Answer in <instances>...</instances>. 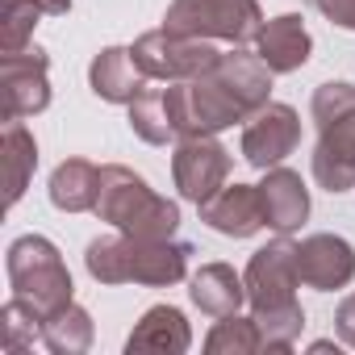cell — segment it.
Masks as SVG:
<instances>
[{"instance_id":"obj_1","label":"cell","mask_w":355,"mask_h":355,"mask_svg":"<svg viewBox=\"0 0 355 355\" xmlns=\"http://www.w3.org/2000/svg\"><path fill=\"white\" fill-rule=\"evenodd\" d=\"M272 67L259 55H218L214 67H205L197 80L184 84L189 101V134H218L234 121H247L268 105L272 92ZM184 134V138H189Z\"/></svg>"},{"instance_id":"obj_2","label":"cell","mask_w":355,"mask_h":355,"mask_svg":"<svg viewBox=\"0 0 355 355\" xmlns=\"http://www.w3.org/2000/svg\"><path fill=\"white\" fill-rule=\"evenodd\" d=\"M247 301L255 309L259 334H263V351H288L297 343V334L305 330V313L297 305V243L276 239L268 247H259L247 263Z\"/></svg>"},{"instance_id":"obj_3","label":"cell","mask_w":355,"mask_h":355,"mask_svg":"<svg viewBox=\"0 0 355 355\" xmlns=\"http://www.w3.org/2000/svg\"><path fill=\"white\" fill-rule=\"evenodd\" d=\"M189 255L193 247L171 243V239H130V234H113V239H96L84 255L88 272L101 284H175L189 276Z\"/></svg>"},{"instance_id":"obj_4","label":"cell","mask_w":355,"mask_h":355,"mask_svg":"<svg viewBox=\"0 0 355 355\" xmlns=\"http://www.w3.org/2000/svg\"><path fill=\"white\" fill-rule=\"evenodd\" d=\"M92 214H101V222L117 226L130 239H171L175 226H180L175 201L150 193L142 175H134L130 167H117V163L101 167V197H96Z\"/></svg>"},{"instance_id":"obj_5","label":"cell","mask_w":355,"mask_h":355,"mask_svg":"<svg viewBox=\"0 0 355 355\" xmlns=\"http://www.w3.org/2000/svg\"><path fill=\"white\" fill-rule=\"evenodd\" d=\"M9 284H13V297L34 305L42 318H51L63 305H71L67 263L55 251V243L42 239V234H26V239H17L9 247Z\"/></svg>"},{"instance_id":"obj_6","label":"cell","mask_w":355,"mask_h":355,"mask_svg":"<svg viewBox=\"0 0 355 355\" xmlns=\"http://www.w3.org/2000/svg\"><path fill=\"white\" fill-rule=\"evenodd\" d=\"M163 30L184 38H222V42H255L263 30V13L255 0H171Z\"/></svg>"},{"instance_id":"obj_7","label":"cell","mask_w":355,"mask_h":355,"mask_svg":"<svg viewBox=\"0 0 355 355\" xmlns=\"http://www.w3.org/2000/svg\"><path fill=\"white\" fill-rule=\"evenodd\" d=\"M134 63L142 67L146 80H167V84H180V80H197L205 67L218 63V51L205 38H184V34H171V30H150L130 46Z\"/></svg>"},{"instance_id":"obj_8","label":"cell","mask_w":355,"mask_h":355,"mask_svg":"<svg viewBox=\"0 0 355 355\" xmlns=\"http://www.w3.org/2000/svg\"><path fill=\"white\" fill-rule=\"evenodd\" d=\"M171 175H175L180 197L205 205L218 189H226L230 150L214 134H189V138H180V146H175V155H171Z\"/></svg>"},{"instance_id":"obj_9","label":"cell","mask_w":355,"mask_h":355,"mask_svg":"<svg viewBox=\"0 0 355 355\" xmlns=\"http://www.w3.org/2000/svg\"><path fill=\"white\" fill-rule=\"evenodd\" d=\"M297 142H301V117L293 105H280V101H268L243 125V159L259 171L280 167L297 150Z\"/></svg>"},{"instance_id":"obj_10","label":"cell","mask_w":355,"mask_h":355,"mask_svg":"<svg viewBox=\"0 0 355 355\" xmlns=\"http://www.w3.org/2000/svg\"><path fill=\"white\" fill-rule=\"evenodd\" d=\"M0 96H5V121L34 117L51 105L46 84V51L30 46L21 55H0Z\"/></svg>"},{"instance_id":"obj_11","label":"cell","mask_w":355,"mask_h":355,"mask_svg":"<svg viewBox=\"0 0 355 355\" xmlns=\"http://www.w3.org/2000/svg\"><path fill=\"white\" fill-rule=\"evenodd\" d=\"M130 125L150 146H167L175 138H184L189 134V101H184V88H146L130 105Z\"/></svg>"},{"instance_id":"obj_12","label":"cell","mask_w":355,"mask_h":355,"mask_svg":"<svg viewBox=\"0 0 355 355\" xmlns=\"http://www.w3.org/2000/svg\"><path fill=\"white\" fill-rule=\"evenodd\" d=\"M297 276L309 288H347L355 276V251L347 239L338 234H309L305 243H297Z\"/></svg>"},{"instance_id":"obj_13","label":"cell","mask_w":355,"mask_h":355,"mask_svg":"<svg viewBox=\"0 0 355 355\" xmlns=\"http://www.w3.org/2000/svg\"><path fill=\"white\" fill-rule=\"evenodd\" d=\"M318 130H322V138L313 150V180L326 193L355 189V113L322 121Z\"/></svg>"},{"instance_id":"obj_14","label":"cell","mask_w":355,"mask_h":355,"mask_svg":"<svg viewBox=\"0 0 355 355\" xmlns=\"http://www.w3.org/2000/svg\"><path fill=\"white\" fill-rule=\"evenodd\" d=\"M201 222L226 239H251L255 230H263V201H259V184H226L218 189L205 205H201Z\"/></svg>"},{"instance_id":"obj_15","label":"cell","mask_w":355,"mask_h":355,"mask_svg":"<svg viewBox=\"0 0 355 355\" xmlns=\"http://www.w3.org/2000/svg\"><path fill=\"white\" fill-rule=\"evenodd\" d=\"M309 51H313V38L305 30V21L297 13H284V17H272L263 21L259 38H255V55L276 71V76H288L297 67L309 63Z\"/></svg>"},{"instance_id":"obj_16","label":"cell","mask_w":355,"mask_h":355,"mask_svg":"<svg viewBox=\"0 0 355 355\" xmlns=\"http://www.w3.org/2000/svg\"><path fill=\"white\" fill-rule=\"evenodd\" d=\"M259 201H263V222L276 234H293L309 218V193L301 184V175L288 167H268V180L259 184Z\"/></svg>"},{"instance_id":"obj_17","label":"cell","mask_w":355,"mask_h":355,"mask_svg":"<svg viewBox=\"0 0 355 355\" xmlns=\"http://www.w3.org/2000/svg\"><path fill=\"white\" fill-rule=\"evenodd\" d=\"M88 80H92V92L109 105H134L142 92H146V76L142 67L134 63L130 46H109L92 59L88 67Z\"/></svg>"},{"instance_id":"obj_18","label":"cell","mask_w":355,"mask_h":355,"mask_svg":"<svg viewBox=\"0 0 355 355\" xmlns=\"http://www.w3.org/2000/svg\"><path fill=\"white\" fill-rule=\"evenodd\" d=\"M193 305L209 318H230L239 313V305L247 301V280L234 276V268L226 263H205L197 276H193Z\"/></svg>"},{"instance_id":"obj_19","label":"cell","mask_w":355,"mask_h":355,"mask_svg":"<svg viewBox=\"0 0 355 355\" xmlns=\"http://www.w3.org/2000/svg\"><path fill=\"white\" fill-rule=\"evenodd\" d=\"M189 343H193V334H189L184 313L171 309V305H155V309H146V318L134 326L125 351H130V355H134V351H167V355H180V351H189Z\"/></svg>"},{"instance_id":"obj_20","label":"cell","mask_w":355,"mask_h":355,"mask_svg":"<svg viewBox=\"0 0 355 355\" xmlns=\"http://www.w3.org/2000/svg\"><path fill=\"white\" fill-rule=\"evenodd\" d=\"M96 197H101V167L96 163L67 159L55 167V175H51V205L55 209L84 214V209H96Z\"/></svg>"},{"instance_id":"obj_21","label":"cell","mask_w":355,"mask_h":355,"mask_svg":"<svg viewBox=\"0 0 355 355\" xmlns=\"http://www.w3.org/2000/svg\"><path fill=\"white\" fill-rule=\"evenodd\" d=\"M0 150H5V201L17 205L26 184H30V175H34V167H38V146H34V138H30V130L21 121H9Z\"/></svg>"},{"instance_id":"obj_22","label":"cell","mask_w":355,"mask_h":355,"mask_svg":"<svg viewBox=\"0 0 355 355\" xmlns=\"http://www.w3.org/2000/svg\"><path fill=\"white\" fill-rule=\"evenodd\" d=\"M42 343L51 347V351H67V355H76V351H88V343H92V318L71 301V305H63L59 313H51L46 322H42Z\"/></svg>"},{"instance_id":"obj_23","label":"cell","mask_w":355,"mask_h":355,"mask_svg":"<svg viewBox=\"0 0 355 355\" xmlns=\"http://www.w3.org/2000/svg\"><path fill=\"white\" fill-rule=\"evenodd\" d=\"M205 351H209V355H255V351H263V334H259L255 313H251V318H239V313L222 318V322L209 330Z\"/></svg>"},{"instance_id":"obj_24","label":"cell","mask_w":355,"mask_h":355,"mask_svg":"<svg viewBox=\"0 0 355 355\" xmlns=\"http://www.w3.org/2000/svg\"><path fill=\"white\" fill-rule=\"evenodd\" d=\"M42 17L38 0H0V55H21Z\"/></svg>"},{"instance_id":"obj_25","label":"cell","mask_w":355,"mask_h":355,"mask_svg":"<svg viewBox=\"0 0 355 355\" xmlns=\"http://www.w3.org/2000/svg\"><path fill=\"white\" fill-rule=\"evenodd\" d=\"M0 318H5V347L9 351H21L26 343H34L38 334H42V313L34 309V305H26L21 297H13L5 309H0Z\"/></svg>"},{"instance_id":"obj_26","label":"cell","mask_w":355,"mask_h":355,"mask_svg":"<svg viewBox=\"0 0 355 355\" xmlns=\"http://www.w3.org/2000/svg\"><path fill=\"white\" fill-rule=\"evenodd\" d=\"M343 113H355V88L343 84V80L322 84V88L313 92V121L322 125V121H334V117H343Z\"/></svg>"},{"instance_id":"obj_27","label":"cell","mask_w":355,"mask_h":355,"mask_svg":"<svg viewBox=\"0 0 355 355\" xmlns=\"http://www.w3.org/2000/svg\"><path fill=\"white\" fill-rule=\"evenodd\" d=\"M309 5H313L322 17H330L334 26L355 30V0H309Z\"/></svg>"},{"instance_id":"obj_28","label":"cell","mask_w":355,"mask_h":355,"mask_svg":"<svg viewBox=\"0 0 355 355\" xmlns=\"http://www.w3.org/2000/svg\"><path fill=\"white\" fill-rule=\"evenodd\" d=\"M334 322H338V334H343V343H351V347H355V293H351V297L338 305Z\"/></svg>"}]
</instances>
